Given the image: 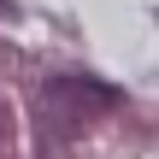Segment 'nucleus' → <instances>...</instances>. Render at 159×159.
Masks as SVG:
<instances>
[{"label": "nucleus", "mask_w": 159, "mask_h": 159, "mask_svg": "<svg viewBox=\"0 0 159 159\" xmlns=\"http://www.w3.org/2000/svg\"><path fill=\"white\" fill-rule=\"evenodd\" d=\"M118 100L124 94L112 83H100V77H47L35 89V106H30V118H35V159H59L94 118H106Z\"/></svg>", "instance_id": "obj_1"}, {"label": "nucleus", "mask_w": 159, "mask_h": 159, "mask_svg": "<svg viewBox=\"0 0 159 159\" xmlns=\"http://www.w3.org/2000/svg\"><path fill=\"white\" fill-rule=\"evenodd\" d=\"M6 142H12V106L0 100V159H6Z\"/></svg>", "instance_id": "obj_2"}, {"label": "nucleus", "mask_w": 159, "mask_h": 159, "mask_svg": "<svg viewBox=\"0 0 159 159\" xmlns=\"http://www.w3.org/2000/svg\"><path fill=\"white\" fill-rule=\"evenodd\" d=\"M0 12H6V6H0Z\"/></svg>", "instance_id": "obj_3"}]
</instances>
